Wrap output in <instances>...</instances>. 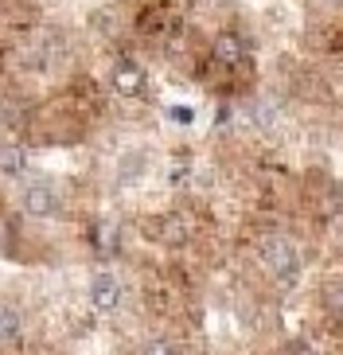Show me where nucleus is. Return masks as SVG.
Segmentation results:
<instances>
[{
    "instance_id": "f257e3e1",
    "label": "nucleus",
    "mask_w": 343,
    "mask_h": 355,
    "mask_svg": "<svg viewBox=\"0 0 343 355\" xmlns=\"http://www.w3.org/2000/svg\"><path fill=\"white\" fill-rule=\"evenodd\" d=\"M258 261H261V270L270 273V277H277V282H292L297 273H301V246L292 239H285V234H273V239L261 242V250H258Z\"/></svg>"
},
{
    "instance_id": "f03ea898",
    "label": "nucleus",
    "mask_w": 343,
    "mask_h": 355,
    "mask_svg": "<svg viewBox=\"0 0 343 355\" xmlns=\"http://www.w3.org/2000/svg\"><path fill=\"white\" fill-rule=\"evenodd\" d=\"M20 203H24V215L28 219H55L62 211V191L51 180H31L28 188H24Z\"/></svg>"
},
{
    "instance_id": "7ed1b4c3",
    "label": "nucleus",
    "mask_w": 343,
    "mask_h": 355,
    "mask_svg": "<svg viewBox=\"0 0 343 355\" xmlns=\"http://www.w3.org/2000/svg\"><path fill=\"white\" fill-rule=\"evenodd\" d=\"M109 90L117 98L137 102V98L148 94V71L141 63H133V59H114L109 63Z\"/></svg>"
},
{
    "instance_id": "20e7f679",
    "label": "nucleus",
    "mask_w": 343,
    "mask_h": 355,
    "mask_svg": "<svg viewBox=\"0 0 343 355\" xmlns=\"http://www.w3.org/2000/svg\"><path fill=\"white\" fill-rule=\"evenodd\" d=\"M121 301H125V285H121L117 273H98L90 282V304L102 316H114L117 309H121Z\"/></svg>"
},
{
    "instance_id": "39448f33",
    "label": "nucleus",
    "mask_w": 343,
    "mask_h": 355,
    "mask_svg": "<svg viewBox=\"0 0 343 355\" xmlns=\"http://www.w3.org/2000/svg\"><path fill=\"white\" fill-rule=\"evenodd\" d=\"M211 59L218 67H238L246 63V43H242L238 32H218L215 43H211Z\"/></svg>"
},
{
    "instance_id": "423d86ee",
    "label": "nucleus",
    "mask_w": 343,
    "mask_h": 355,
    "mask_svg": "<svg viewBox=\"0 0 343 355\" xmlns=\"http://www.w3.org/2000/svg\"><path fill=\"white\" fill-rule=\"evenodd\" d=\"M24 340V316L8 304H0V347H16Z\"/></svg>"
},
{
    "instance_id": "0eeeda50",
    "label": "nucleus",
    "mask_w": 343,
    "mask_h": 355,
    "mask_svg": "<svg viewBox=\"0 0 343 355\" xmlns=\"http://www.w3.org/2000/svg\"><path fill=\"white\" fill-rule=\"evenodd\" d=\"M137 355H187V352L172 336H152V340H145V344L137 347Z\"/></svg>"
},
{
    "instance_id": "6e6552de",
    "label": "nucleus",
    "mask_w": 343,
    "mask_h": 355,
    "mask_svg": "<svg viewBox=\"0 0 343 355\" xmlns=\"http://www.w3.org/2000/svg\"><path fill=\"white\" fill-rule=\"evenodd\" d=\"M24 168H28V153H24V148H0V172L20 176Z\"/></svg>"
},
{
    "instance_id": "1a4fd4ad",
    "label": "nucleus",
    "mask_w": 343,
    "mask_h": 355,
    "mask_svg": "<svg viewBox=\"0 0 343 355\" xmlns=\"http://www.w3.org/2000/svg\"><path fill=\"white\" fill-rule=\"evenodd\" d=\"M324 301H328V313H332L335 320H343V282H340V285H332Z\"/></svg>"
},
{
    "instance_id": "9d476101",
    "label": "nucleus",
    "mask_w": 343,
    "mask_h": 355,
    "mask_svg": "<svg viewBox=\"0 0 343 355\" xmlns=\"http://www.w3.org/2000/svg\"><path fill=\"white\" fill-rule=\"evenodd\" d=\"M285 355H320V352H316V347H308L304 340H297V344L285 347Z\"/></svg>"
},
{
    "instance_id": "9b49d317",
    "label": "nucleus",
    "mask_w": 343,
    "mask_h": 355,
    "mask_svg": "<svg viewBox=\"0 0 343 355\" xmlns=\"http://www.w3.org/2000/svg\"><path fill=\"white\" fill-rule=\"evenodd\" d=\"M320 4H343V0H320Z\"/></svg>"
}]
</instances>
